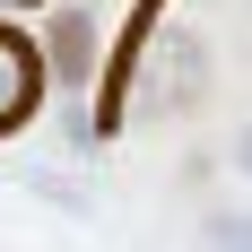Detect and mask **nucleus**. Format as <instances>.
<instances>
[{
    "mask_svg": "<svg viewBox=\"0 0 252 252\" xmlns=\"http://www.w3.org/2000/svg\"><path fill=\"white\" fill-rule=\"evenodd\" d=\"M35 104H44V52H35L26 26L0 18V130H18Z\"/></svg>",
    "mask_w": 252,
    "mask_h": 252,
    "instance_id": "nucleus-1",
    "label": "nucleus"
},
{
    "mask_svg": "<svg viewBox=\"0 0 252 252\" xmlns=\"http://www.w3.org/2000/svg\"><path fill=\"white\" fill-rule=\"evenodd\" d=\"M52 52H61V78H70V87H87V61H96V26H87V18H61V44H52Z\"/></svg>",
    "mask_w": 252,
    "mask_h": 252,
    "instance_id": "nucleus-2",
    "label": "nucleus"
},
{
    "mask_svg": "<svg viewBox=\"0 0 252 252\" xmlns=\"http://www.w3.org/2000/svg\"><path fill=\"white\" fill-rule=\"evenodd\" d=\"M218 244H252V218H235V226H218Z\"/></svg>",
    "mask_w": 252,
    "mask_h": 252,
    "instance_id": "nucleus-3",
    "label": "nucleus"
},
{
    "mask_svg": "<svg viewBox=\"0 0 252 252\" xmlns=\"http://www.w3.org/2000/svg\"><path fill=\"white\" fill-rule=\"evenodd\" d=\"M235 157H244V174H252V130H244V139H235Z\"/></svg>",
    "mask_w": 252,
    "mask_h": 252,
    "instance_id": "nucleus-4",
    "label": "nucleus"
},
{
    "mask_svg": "<svg viewBox=\"0 0 252 252\" xmlns=\"http://www.w3.org/2000/svg\"><path fill=\"white\" fill-rule=\"evenodd\" d=\"M18 9H35V0H0V18H18Z\"/></svg>",
    "mask_w": 252,
    "mask_h": 252,
    "instance_id": "nucleus-5",
    "label": "nucleus"
}]
</instances>
